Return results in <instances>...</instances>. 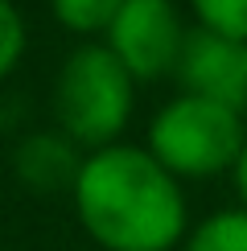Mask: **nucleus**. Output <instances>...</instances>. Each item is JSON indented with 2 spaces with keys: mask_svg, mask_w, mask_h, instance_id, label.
Listing matches in <instances>:
<instances>
[{
  "mask_svg": "<svg viewBox=\"0 0 247 251\" xmlns=\"http://www.w3.org/2000/svg\"><path fill=\"white\" fill-rule=\"evenodd\" d=\"M74 214L107 251H173L185 235L181 185L136 144H107L74 177Z\"/></svg>",
  "mask_w": 247,
  "mask_h": 251,
  "instance_id": "obj_1",
  "label": "nucleus"
},
{
  "mask_svg": "<svg viewBox=\"0 0 247 251\" xmlns=\"http://www.w3.org/2000/svg\"><path fill=\"white\" fill-rule=\"evenodd\" d=\"M136 78L107 50V41H87L70 50L54 82V116L66 140L87 144L91 152L116 144L132 120Z\"/></svg>",
  "mask_w": 247,
  "mask_h": 251,
  "instance_id": "obj_2",
  "label": "nucleus"
},
{
  "mask_svg": "<svg viewBox=\"0 0 247 251\" xmlns=\"http://www.w3.org/2000/svg\"><path fill=\"white\" fill-rule=\"evenodd\" d=\"M243 140V111L185 91L165 103L148 124V152L173 177H219L235 169Z\"/></svg>",
  "mask_w": 247,
  "mask_h": 251,
  "instance_id": "obj_3",
  "label": "nucleus"
},
{
  "mask_svg": "<svg viewBox=\"0 0 247 251\" xmlns=\"http://www.w3.org/2000/svg\"><path fill=\"white\" fill-rule=\"evenodd\" d=\"M185 33L190 29L181 25L173 0H124L120 17L107 29V50L136 82H157L177 70Z\"/></svg>",
  "mask_w": 247,
  "mask_h": 251,
  "instance_id": "obj_4",
  "label": "nucleus"
},
{
  "mask_svg": "<svg viewBox=\"0 0 247 251\" xmlns=\"http://www.w3.org/2000/svg\"><path fill=\"white\" fill-rule=\"evenodd\" d=\"M177 78L185 95H198L222 107H247V41H231L210 29H190L177 58Z\"/></svg>",
  "mask_w": 247,
  "mask_h": 251,
  "instance_id": "obj_5",
  "label": "nucleus"
},
{
  "mask_svg": "<svg viewBox=\"0 0 247 251\" xmlns=\"http://www.w3.org/2000/svg\"><path fill=\"white\" fill-rule=\"evenodd\" d=\"M78 144L66 140L62 132H37V136H25L17 149V177L33 190H62L70 185L74 190V177L82 169L78 161Z\"/></svg>",
  "mask_w": 247,
  "mask_h": 251,
  "instance_id": "obj_6",
  "label": "nucleus"
},
{
  "mask_svg": "<svg viewBox=\"0 0 247 251\" xmlns=\"http://www.w3.org/2000/svg\"><path fill=\"white\" fill-rule=\"evenodd\" d=\"M185 251H247V210H219L202 218L185 239Z\"/></svg>",
  "mask_w": 247,
  "mask_h": 251,
  "instance_id": "obj_7",
  "label": "nucleus"
},
{
  "mask_svg": "<svg viewBox=\"0 0 247 251\" xmlns=\"http://www.w3.org/2000/svg\"><path fill=\"white\" fill-rule=\"evenodd\" d=\"M54 4V17L70 33H82V37H95V33H107L111 21L120 17L124 0H49Z\"/></svg>",
  "mask_w": 247,
  "mask_h": 251,
  "instance_id": "obj_8",
  "label": "nucleus"
},
{
  "mask_svg": "<svg viewBox=\"0 0 247 251\" xmlns=\"http://www.w3.org/2000/svg\"><path fill=\"white\" fill-rule=\"evenodd\" d=\"M202 29L231 41H247V0H190Z\"/></svg>",
  "mask_w": 247,
  "mask_h": 251,
  "instance_id": "obj_9",
  "label": "nucleus"
},
{
  "mask_svg": "<svg viewBox=\"0 0 247 251\" xmlns=\"http://www.w3.org/2000/svg\"><path fill=\"white\" fill-rule=\"evenodd\" d=\"M21 54H25V21L13 0H0V78L13 75Z\"/></svg>",
  "mask_w": 247,
  "mask_h": 251,
  "instance_id": "obj_10",
  "label": "nucleus"
},
{
  "mask_svg": "<svg viewBox=\"0 0 247 251\" xmlns=\"http://www.w3.org/2000/svg\"><path fill=\"white\" fill-rule=\"evenodd\" d=\"M235 190H239V198H243V210H247V140H243L239 161H235Z\"/></svg>",
  "mask_w": 247,
  "mask_h": 251,
  "instance_id": "obj_11",
  "label": "nucleus"
}]
</instances>
